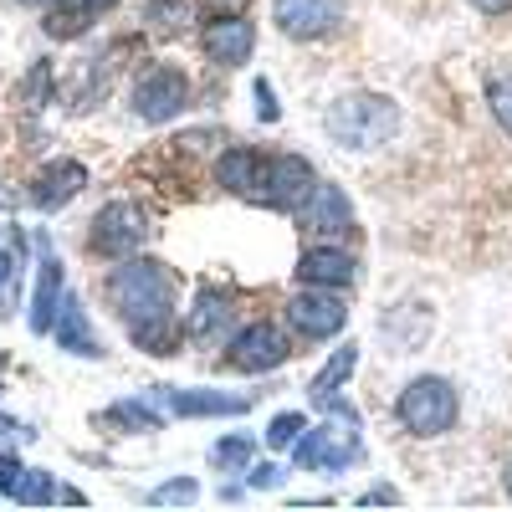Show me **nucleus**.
<instances>
[{
  "mask_svg": "<svg viewBox=\"0 0 512 512\" xmlns=\"http://www.w3.org/2000/svg\"><path fill=\"white\" fill-rule=\"evenodd\" d=\"M108 297L123 313L134 344L149 354H175V272L154 256H123V267L108 277Z\"/></svg>",
  "mask_w": 512,
  "mask_h": 512,
  "instance_id": "f257e3e1",
  "label": "nucleus"
},
{
  "mask_svg": "<svg viewBox=\"0 0 512 512\" xmlns=\"http://www.w3.org/2000/svg\"><path fill=\"white\" fill-rule=\"evenodd\" d=\"M395 128H400V108L384 93H344V98H333L328 113H323V134L338 149H359V154L390 144Z\"/></svg>",
  "mask_w": 512,
  "mask_h": 512,
  "instance_id": "f03ea898",
  "label": "nucleus"
},
{
  "mask_svg": "<svg viewBox=\"0 0 512 512\" xmlns=\"http://www.w3.org/2000/svg\"><path fill=\"white\" fill-rule=\"evenodd\" d=\"M323 410H328V420L313 425L308 436H297L292 456H297L303 472H349V466L359 461V451H364V441H359V410L344 405L338 395L323 400Z\"/></svg>",
  "mask_w": 512,
  "mask_h": 512,
  "instance_id": "7ed1b4c3",
  "label": "nucleus"
},
{
  "mask_svg": "<svg viewBox=\"0 0 512 512\" xmlns=\"http://www.w3.org/2000/svg\"><path fill=\"white\" fill-rule=\"evenodd\" d=\"M395 415H400L405 431L420 436V441L446 436L451 425H456V415H461L456 384L441 379V374H420V379H410L405 390H400V400H395Z\"/></svg>",
  "mask_w": 512,
  "mask_h": 512,
  "instance_id": "20e7f679",
  "label": "nucleus"
},
{
  "mask_svg": "<svg viewBox=\"0 0 512 512\" xmlns=\"http://www.w3.org/2000/svg\"><path fill=\"white\" fill-rule=\"evenodd\" d=\"M144 241H149V216L134 200H113L93 216V251H103V256L123 262V256H139Z\"/></svg>",
  "mask_w": 512,
  "mask_h": 512,
  "instance_id": "39448f33",
  "label": "nucleus"
},
{
  "mask_svg": "<svg viewBox=\"0 0 512 512\" xmlns=\"http://www.w3.org/2000/svg\"><path fill=\"white\" fill-rule=\"evenodd\" d=\"M287 323L297 338H308V344H318V338H333V333H344L349 323V308H344V297H338L333 287H303L287 303Z\"/></svg>",
  "mask_w": 512,
  "mask_h": 512,
  "instance_id": "423d86ee",
  "label": "nucleus"
},
{
  "mask_svg": "<svg viewBox=\"0 0 512 512\" xmlns=\"http://www.w3.org/2000/svg\"><path fill=\"white\" fill-rule=\"evenodd\" d=\"M190 103V77L180 67H149L139 77V88H134V113L144 123H169V118H180Z\"/></svg>",
  "mask_w": 512,
  "mask_h": 512,
  "instance_id": "0eeeda50",
  "label": "nucleus"
},
{
  "mask_svg": "<svg viewBox=\"0 0 512 512\" xmlns=\"http://www.w3.org/2000/svg\"><path fill=\"white\" fill-rule=\"evenodd\" d=\"M272 21L292 41H323L344 26V0H272Z\"/></svg>",
  "mask_w": 512,
  "mask_h": 512,
  "instance_id": "6e6552de",
  "label": "nucleus"
},
{
  "mask_svg": "<svg viewBox=\"0 0 512 512\" xmlns=\"http://www.w3.org/2000/svg\"><path fill=\"white\" fill-rule=\"evenodd\" d=\"M287 333L277 323H246L236 338H231V349H226V364L241 369V374H267L277 364H287Z\"/></svg>",
  "mask_w": 512,
  "mask_h": 512,
  "instance_id": "1a4fd4ad",
  "label": "nucleus"
},
{
  "mask_svg": "<svg viewBox=\"0 0 512 512\" xmlns=\"http://www.w3.org/2000/svg\"><path fill=\"white\" fill-rule=\"evenodd\" d=\"M200 47L216 67H241L256 52V26L246 16H210L200 31Z\"/></svg>",
  "mask_w": 512,
  "mask_h": 512,
  "instance_id": "9d476101",
  "label": "nucleus"
},
{
  "mask_svg": "<svg viewBox=\"0 0 512 512\" xmlns=\"http://www.w3.org/2000/svg\"><path fill=\"white\" fill-rule=\"evenodd\" d=\"M313 185H318V180H313V164H308L303 154H272L262 205H272V210H297V205L308 200Z\"/></svg>",
  "mask_w": 512,
  "mask_h": 512,
  "instance_id": "9b49d317",
  "label": "nucleus"
},
{
  "mask_svg": "<svg viewBox=\"0 0 512 512\" xmlns=\"http://www.w3.org/2000/svg\"><path fill=\"white\" fill-rule=\"evenodd\" d=\"M267 164H272L267 154H256V149L236 144V149L221 154L216 175H221V185H226L231 195H241V200H251V205H262V195H267Z\"/></svg>",
  "mask_w": 512,
  "mask_h": 512,
  "instance_id": "f8f14e48",
  "label": "nucleus"
},
{
  "mask_svg": "<svg viewBox=\"0 0 512 512\" xmlns=\"http://www.w3.org/2000/svg\"><path fill=\"white\" fill-rule=\"evenodd\" d=\"M297 216H303V226L318 231V236H349V226H354L349 195L338 190V185H313L308 200L297 205Z\"/></svg>",
  "mask_w": 512,
  "mask_h": 512,
  "instance_id": "ddd939ff",
  "label": "nucleus"
},
{
  "mask_svg": "<svg viewBox=\"0 0 512 512\" xmlns=\"http://www.w3.org/2000/svg\"><path fill=\"white\" fill-rule=\"evenodd\" d=\"M52 333H57V349H67V354H77V359H103V338L93 333L88 308H82L72 292H62V308H57Z\"/></svg>",
  "mask_w": 512,
  "mask_h": 512,
  "instance_id": "4468645a",
  "label": "nucleus"
},
{
  "mask_svg": "<svg viewBox=\"0 0 512 512\" xmlns=\"http://www.w3.org/2000/svg\"><path fill=\"white\" fill-rule=\"evenodd\" d=\"M354 256L344 251V246H308L303 251V262H297V282L303 287H349L354 282Z\"/></svg>",
  "mask_w": 512,
  "mask_h": 512,
  "instance_id": "2eb2a0df",
  "label": "nucleus"
},
{
  "mask_svg": "<svg viewBox=\"0 0 512 512\" xmlns=\"http://www.w3.org/2000/svg\"><path fill=\"white\" fill-rule=\"evenodd\" d=\"M82 185H88V169H82L77 159H52V164L36 175V185H31V205H36V210H57V205L77 200Z\"/></svg>",
  "mask_w": 512,
  "mask_h": 512,
  "instance_id": "dca6fc26",
  "label": "nucleus"
},
{
  "mask_svg": "<svg viewBox=\"0 0 512 512\" xmlns=\"http://www.w3.org/2000/svg\"><path fill=\"white\" fill-rule=\"evenodd\" d=\"M62 308V262L52 246H41V277H36V303H31V328L36 333H52Z\"/></svg>",
  "mask_w": 512,
  "mask_h": 512,
  "instance_id": "f3484780",
  "label": "nucleus"
},
{
  "mask_svg": "<svg viewBox=\"0 0 512 512\" xmlns=\"http://www.w3.org/2000/svg\"><path fill=\"white\" fill-rule=\"evenodd\" d=\"M159 400L175 415H246L251 400L226 395V390H159Z\"/></svg>",
  "mask_w": 512,
  "mask_h": 512,
  "instance_id": "a211bd4d",
  "label": "nucleus"
},
{
  "mask_svg": "<svg viewBox=\"0 0 512 512\" xmlns=\"http://www.w3.org/2000/svg\"><path fill=\"white\" fill-rule=\"evenodd\" d=\"M11 502H26V507H41V502H82V492L57 487L52 472H36V466H26L21 482L11 487Z\"/></svg>",
  "mask_w": 512,
  "mask_h": 512,
  "instance_id": "6ab92c4d",
  "label": "nucleus"
},
{
  "mask_svg": "<svg viewBox=\"0 0 512 512\" xmlns=\"http://www.w3.org/2000/svg\"><path fill=\"white\" fill-rule=\"evenodd\" d=\"M226 318H231V303H226L221 292H210V287H205V292L195 297L190 318H185V338H195V344H205V338L216 333V328H226Z\"/></svg>",
  "mask_w": 512,
  "mask_h": 512,
  "instance_id": "aec40b11",
  "label": "nucleus"
},
{
  "mask_svg": "<svg viewBox=\"0 0 512 512\" xmlns=\"http://www.w3.org/2000/svg\"><path fill=\"white\" fill-rule=\"evenodd\" d=\"M359 369V344H344V349H333V359L313 374V384H308V395L323 405V400H333L338 395V384H344L349 374Z\"/></svg>",
  "mask_w": 512,
  "mask_h": 512,
  "instance_id": "412c9836",
  "label": "nucleus"
},
{
  "mask_svg": "<svg viewBox=\"0 0 512 512\" xmlns=\"http://www.w3.org/2000/svg\"><path fill=\"white\" fill-rule=\"evenodd\" d=\"M103 425H113V431H123V436H144V431H159L164 415L144 400H118V405L103 410Z\"/></svg>",
  "mask_w": 512,
  "mask_h": 512,
  "instance_id": "4be33fe9",
  "label": "nucleus"
},
{
  "mask_svg": "<svg viewBox=\"0 0 512 512\" xmlns=\"http://www.w3.org/2000/svg\"><path fill=\"white\" fill-rule=\"evenodd\" d=\"M93 6H88V0H57V6L47 11V21H41V31H47V36H57V41H72V36H82V31H88L93 26Z\"/></svg>",
  "mask_w": 512,
  "mask_h": 512,
  "instance_id": "5701e85b",
  "label": "nucleus"
},
{
  "mask_svg": "<svg viewBox=\"0 0 512 512\" xmlns=\"http://www.w3.org/2000/svg\"><path fill=\"white\" fill-rule=\"evenodd\" d=\"M210 456H216L221 472H246V466H251V441H246V436L216 441V451H210Z\"/></svg>",
  "mask_w": 512,
  "mask_h": 512,
  "instance_id": "b1692460",
  "label": "nucleus"
},
{
  "mask_svg": "<svg viewBox=\"0 0 512 512\" xmlns=\"http://www.w3.org/2000/svg\"><path fill=\"white\" fill-rule=\"evenodd\" d=\"M303 431H308V415L287 410V415H277L267 425V446H297V436H303Z\"/></svg>",
  "mask_w": 512,
  "mask_h": 512,
  "instance_id": "393cba45",
  "label": "nucleus"
},
{
  "mask_svg": "<svg viewBox=\"0 0 512 512\" xmlns=\"http://www.w3.org/2000/svg\"><path fill=\"white\" fill-rule=\"evenodd\" d=\"M200 497V482L195 477H175V482H164V487H154L149 492V502L154 507H169V502H195Z\"/></svg>",
  "mask_w": 512,
  "mask_h": 512,
  "instance_id": "a878e982",
  "label": "nucleus"
},
{
  "mask_svg": "<svg viewBox=\"0 0 512 512\" xmlns=\"http://www.w3.org/2000/svg\"><path fill=\"white\" fill-rule=\"evenodd\" d=\"M185 16H190L185 0H149V6H144V21H154L159 31H175Z\"/></svg>",
  "mask_w": 512,
  "mask_h": 512,
  "instance_id": "bb28decb",
  "label": "nucleus"
},
{
  "mask_svg": "<svg viewBox=\"0 0 512 512\" xmlns=\"http://www.w3.org/2000/svg\"><path fill=\"white\" fill-rule=\"evenodd\" d=\"M487 103H492V118L502 123V134H512V77H497V82H492Z\"/></svg>",
  "mask_w": 512,
  "mask_h": 512,
  "instance_id": "cd10ccee",
  "label": "nucleus"
},
{
  "mask_svg": "<svg viewBox=\"0 0 512 512\" xmlns=\"http://www.w3.org/2000/svg\"><path fill=\"white\" fill-rule=\"evenodd\" d=\"M282 466L277 461H267V466H251V477H246V487H256V492H272V487H282Z\"/></svg>",
  "mask_w": 512,
  "mask_h": 512,
  "instance_id": "c85d7f7f",
  "label": "nucleus"
},
{
  "mask_svg": "<svg viewBox=\"0 0 512 512\" xmlns=\"http://www.w3.org/2000/svg\"><path fill=\"white\" fill-rule=\"evenodd\" d=\"M21 256H26V236L16 231V236H11V251H0V287L16 277V262H21Z\"/></svg>",
  "mask_w": 512,
  "mask_h": 512,
  "instance_id": "c756f323",
  "label": "nucleus"
},
{
  "mask_svg": "<svg viewBox=\"0 0 512 512\" xmlns=\"http://www.w3.org/2000/svg\"><path fill=\"white\" fill-rule=\"evenodd\" d=\"M256 118L262 123H277L282 108H277V93H272V82H256Z\"/></svg>",
  "mask_w": 512,
  "mask_h": 512,
  "instance_id": "7c9ffc66",
  "label": "nucleus"
},
{
  "mask_svg": "<svg viewBox=\"0 0 512 512\" xmlns=\"http://www.w3.org/2000/svg\"><path fill=\"white\" fill-rule=\"evenodd\" d=\"M21 472H26L21 456H0V497H11V487L21 482Z\"/></svg>",
  "mask_w": 512,
  "mask_h": 512,
  "instance_id": "2f4dec72",
  "label": "nucleus"
},
{
  "mask_svg": "<svg viewBox=\"0 0 512 512\" xmlns=\"http://www.w3.org/2000/svg\"><path fill=\"white\" fill-rule=\"evenodd\" d=\"M246 6H251V0H200L205 16H241Z\"/></svg>",
  "mask_w": 512,
  "mask_h": 512,
  "instance_id": "473e14b6",
  "label": "nucleus"
},
{
  "mask_svg": "<svg viewBox=\"0 0 512 512\" xmlns=\"http://www.w3.org/2000/svg\"><path fill=\"white\" fill-rule=\"evenodd\" d=\"M472 6H477L482 16H502V11H512V0H472Z\"/></svg>",
  "mask_w": 512,
  "mask_h": 512,
  "instance_id": "72a5a7b5",
  "label": "nucleus"
},
{
  "mask_svg": "<svg viewBox=\"0 0 512 512\" xmlns=\"http://www.w3.org/2000/svg\"><path fill=\"white\" fill-rule=\"evenodd\" d=\"M364 502H400V492L395 487H374V492H364Z\"/></svg>",
  "mask_w": 512,
  "mask_h": 512,
  "instance_id": "f704fd0d",
  "label": "nucleus"
},
{
  "mask_svg": "<svg viewBox=\"0 0 512 512\" xmlns=\"http://www.w3.org/2000/svg\"><path fill=\"white\" fill-rule=\"evenodd\" d=\"M16 431H21V425H16L11 415H0V441H6V436H16Z\"/></svg>",
  "mask_w": 512,
  "mask_h": 512,
  "instance_id": "c9c22d12",
  "label": "nucleus"
},
{
  "mask_svg": "<svg viewBox=\"0 0 512 512\" xmlns=\"http://www.w3.org/2000/svg\"><path fill=\"white\" fill-rule=\"evenodd\" d=\"M88 6H93V11H108V6H118V0H88Z\"/></svg>",
  "mask_w": 512,
  "mask_h": 512,
  "instance_id": "e433bc0d",
  "label": "nucleus"
},
{
  "mask_svg": "<svg viewBox=\"0 0 512 512\" xmlns=\"http://www.w3.org/2000/svg\"><path fill=\"white\" fill-rule=\"evenodd\" d=\"M21 6H47V0H21Z\"/></svg>",
  "mask_w": 512,
  "mask_h": 512,
  "instance_id": "4c0bfd02",
  "label": "nucleus"
},
{
  "mask_svg": "<svg viewBox=\"0 0 512 512\" xmlns=\"http://www.w3.org/2000/svg\"><path fill=\"white\" fill-rule=\"evenodd\" d=\"M507 492H512V461H507Z\"/></svg>",
  "mask_w": 512,
  "mask_h": 512,
  "instance_id": "58836bf2",
  "label": "nucleus"
}]
</instances>
